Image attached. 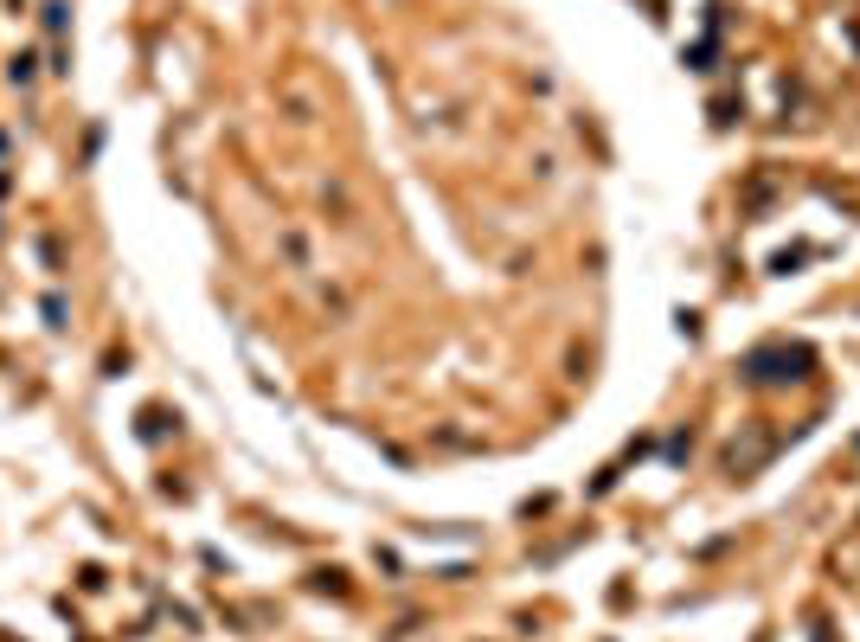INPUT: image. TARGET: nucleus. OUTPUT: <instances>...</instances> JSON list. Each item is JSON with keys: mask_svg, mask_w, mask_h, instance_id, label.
<instances>
[{"mask_svg": "<svg viewBox=\"0 0 860 642\" xmlns=\"http://www.w3.org/2000/svg\"><path fill=\"white\" fill-rule=\"evenodd\" d=\"M33 65H39V59H26V52H20V59L7 65V77H13V84H33Z\"/></svg>", "mask_w": 860, "mask_h": 642, "instance_id": "obj_1", "label": "nucleus"}]
</instances>
